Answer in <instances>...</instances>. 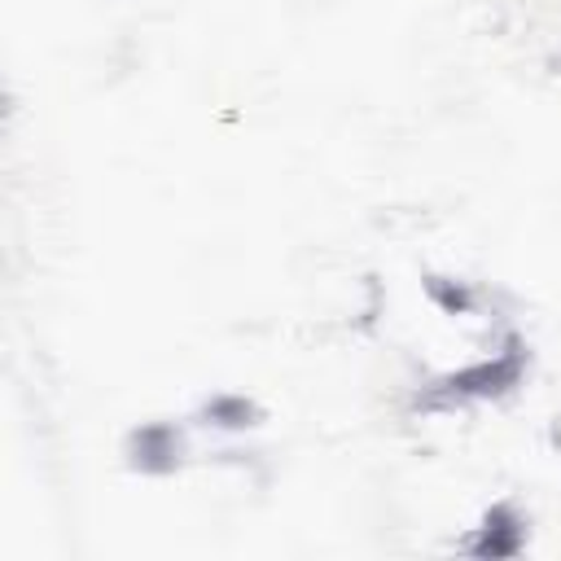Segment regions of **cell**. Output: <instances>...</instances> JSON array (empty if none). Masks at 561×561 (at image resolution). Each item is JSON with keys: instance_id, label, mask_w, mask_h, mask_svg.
Wrapping results in <instances>:
<instances>
[{"instance_id": "obj_1", "label": "cell", "mask_w": 561, "mask_h": 561, "mask_svg": "<svg viewBox=\"0 0 561 561\" xmlns=\"http://www.w3.org/2000/svg\"><path fill=\"white\" fill-rule=\"evenodd\" d=\"M522 539H526L522 517H517L508 504H495V508L482 517L478 535H473L465 548L478 552V557H513V552H522Z\"/></svg>"}, {"instance_id": "obj_2", "label": "cell", "mask_w": 561, "mask_h": 561, "mask_svg": "<svg viewBox=\"0 0 561 561\" xmlns=\"http://www.w3.org/2000/svg\"><path fill=\"white\" fill-rule=\"evenodd\" d=\"M180 460V434L171 425H145L131 434V465L145 473H167Z\"/></svg>"}, {"instance_id": "obj_3", "label": "cell", "mask_w": 561, "mask_h": 561, "mask_svg": "<svg viewBox=\"0 0 561 561\" xmlns=\"http://www.w3.org/2000/svg\"><path fill=\"white\" fill-rule=\"evenodd\" d=\"M206 416L215 421V425H224V430H245V425H254L250 416H254V403L250 399H237V394H224V399H215L210 408H206Z\"/></svg>"}]
</instances>
